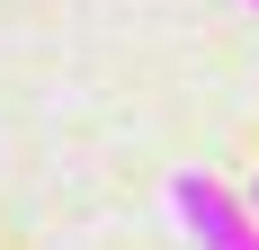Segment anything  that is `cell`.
Segmentation results:
<instances>
[{"instance_id":"obj_2","label":"cell","mask_w":259,"mask_h":250,"mask_svg":"<svg viewBox=\"0 0 259 250\" xmlns=\"http://www.w3.org/2000/svg\"><path fill=\"white\" fill-rule=\"evenodd\" d=\"M250 205H259V179H250Z\"/></svg>"},{"instance_id":"obj_1","label":"cell","mask_w":259,"mask_h":250,"mask_svg":"<svg viewBox=\"0 0 259 250\" xmlns=\"http://www.w3.org/2000/svg\"><path fill=\"white\" fill-rule=\"evenodd\" d=\"M170 215H179V232L197 250H259V205L233 197L206 170H170Z\"/></svg>"},{"instance_id":"obj_3","label":"cell","mask_w":259,"mask_h":250,"mask_svg":"<svg viewBox=\"0 0 259 250\" xmlns=\"http://www.w3.org/2000/svg\"><path fill=\"white\" fill-rule=\"evenodd\" d=\"M250 9H259V0H250Z\"/></svg>"}]
</instances>
